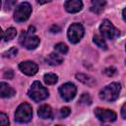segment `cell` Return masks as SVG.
<instances>
[{
    "mask_svg": "<svg viewBox=\"0 0 126 126\" xmlns=\"http://www.w3.org/2000/svg\"><path fill=\"white\" fill-rule=\"evenodd\" d=\"M19 69L27 76H33L37 73L38 66L32 61H24L19 64Z\"/></svg>",
    "mask_w": 126,
    "mask_h": 126,
    "instance_id": "10",
    "label": "cell"
},
{
    "mask_svg": "<svg viewBox=\"0 0 126 126\" xmlns=\"http://www.w3.org/2000/svg\"><path fill=\"white\" fill-rule=\"evenodd\" d=\"M84 33H85L84 27L81 24L74 23L69 27L67 32V36L71 43H78L84 36Z\"/></svg>",
    "mask_w": 126,
    "mask_h": 126,
    "instance_id": "7",
    "label": "cell"
},
{
    "mask_svg": "<svg viewBox=\"0 0 126 126\" xmlns=\"http://www.w3.org/2000/svg\"><path fill=\"white\" fill-rule=\"evenodd\" d=\"M76 78H77V80H79L80 82H82L83 84H85L89 87H93L95 85V80L90 75L79 73V74H76Z\"/></svg>",
    "mask_w": 126,
    "mask_h": 126,
    "instance_id": "15",
    "label": "cell"
},
{
    "mask_svg": "<svg viewBox=\"0 0 126 126\" xmlns=\"http://www.w3.org/2000/svg\"><path fill=\"white\" fill-rule=\"evenodd\" d=\"M17 54H18V49H17L16 47H11L8 51H6V52L3 54V56L6 57V58H13V57H15Z\"/></svg>",
    "mask_w": 126,
    "mask_h": 126,
    "instance_id": "22",
    "label": "cell"
},
{
    "mask_svg": "<svg viewBox=\"0 0 126 126\" xmlns=\"http://www.w3.org/2000/svg\"><path fill=\"white\" fill-rule=\"evenodd\" d=\"M91 3H92L91 11L95 14H99L103 10V8L106 4V1L105 0H91Z\"/></svg>",
    "mask_w": 126,
    "mask_h": 126,
    "instance_id": "16",
    "label": "cell"
},
{
    "mask_svg": "<svg viewBox=\"0 0 126 126\" xmlns=\"http://www.w3.org/2000/svg\"><path fill=\"white\" fill-rule=\"evenodd\" d=\"M70 113H71V109H70L69 107H67V106L62 107V108L60 109V112H59L61 118H66L67 116L70 115Z\"/></svg>",
    "mask_w": 126,
    "mask_h": 126,
    "instance_id": "23",
    "label": "cell"
},
{
    "mask_svg": "<svg viewBox=\"0 0 126 126\" xmlns=\"http://www.w3.org/2000/svg\"><path fill=\"white\" fill-rule=\"evenodd\" d=\"M16 94V91L7 83L1 82L0 83V96L4 98L12 97Z\"/></svg>",
    "mask_w": 126,
    "mask_h": 126,
    "instance_id": "12",
    "label": "cell"
},
{
    "mask_svg": "<svg viewBox=\"0 0 126 126\" xmlns=\"http://www.w3.org/2000/svg\"><path fill=\"white\" fill-rule=\"evenodd\" d=\"M58 91L60 96L65 101H70L75 97L77 93V88L73 83H65L59 87Z\"/></svg>",
    "mask_w": 126,
    "mask_h": 126,
    "instance_id": "8",
    "label": "cell"
},
{
    "mask_svg": "<svg viewBox=\"0 0 126 126\" xmlns=\"http://www.w3.org/2000/svg\"><path fill=\"white\" fill-rule=\"evenodd\" d=\"M45 62L50 66H57L63 62V57L58 53L52 52L47 55V57L45 58Z\"/></svg>",
    "mask_w": 126,
    "mask_h": 126,
    "instance_id": "14",
    "label": "cell"
},
{
    "mask_svg": "<svg viewBox=\"0 0 126 126\" xmlns=\"http://www.w3.org/2000/svg\"><path fill=\"white\" fill-rule=\"evenodd\" d=\"M37 114H38L39 118H41V119H51L53 116L52 109H51L50 105H48V104L40 105L37 110Z\"/></svg>",
    "mask_w": 126,
    "mask_h": 126,
    "instance_id": "13",
    "label": "cell"
},
{
    "mask_svg": "<svg viewBox=\"0 0 126 126\" xmlns=\"http://www.w3.org/2000/svg\"><path fill=\"white\" fill-rule=\"evenodd\" d=\"M43 80H44L46 85H54L58 81V76L54 73H47L44 75Z\"/></svg>",
    "mask_w": 126,
    "mask_h": 126,
    "instance_id": "18",
    "label": "cell"
},
{
    "mask_svg": "<svg viewBox=\"0 0 126 126\" xmlns=\"http://www.w3.org/2000/svg\"><path fill=\"white\" fill-rule=\"evenodd\" d=\"M54 49L57 52H59L60 54H66L68 52V46L65 43H63V42H59V43L55 44Z\"/></svg>",
    "mask_w": 126,
    "mask_h": 126,
    "instance_id": "20",
    "label": "cell"
},
{
    "mask_svg": "<svg viewBox=\"0 0 126 126\" xmlns=\"http://www.w3.org/2000/svg\"><path fill=\"white\" fill-rule=\"evenodd\" d=\"M28 95L30 98H32L33 101L35 102H39V101H42L44 100L45 98L48 97L49 95V93L47 91L46 88H44L40 82L38 81H34L31 88L29 89L28 91Z\"/></svg>",
    "mask_w": 126,
    "mask_h": 126,
    "instance_id": "2",
    "label": "cell"
},
{
    "mask_svg": "<svg viewBox=\"0 0 126 126\" xmlns=\"http://www.w3.org/2000/svg\"><path fill=\"white\" fill-rule=\"evenodd\" d=\"M99 32L103 37H105L109 40H113L120 35L119 30L116 29L112 25V23L108 20H103L101 22V24L99 26Z\"/></svg>",
    "mask_w": 126,
    "mask_h": 126,
    "instance_id": "4",
    "label": "cell"
},
{
    "mask_svg": "<svg viewBox=\"0 0 126 126\" xmlns=\"http://www.w3.org/2000/svg\"><path fill=\"white\" fill-rule=\"evenodd\" d=\"M1 4H2V2H1V0H0V8H1Z\"/></svg>",
    "mask_w": 126,
    "mask_h": 126,
    "instance_id": "32",
    "label": "cell"
},
{
    "mask_svg": "<svg viewBox=\"0 0 126 126\" xmlns=\"http://www.w3.org/2000/svg\"><path fill=\"white\" fill-rule=\"evenodd\" d=\"M15 5H16V0H6L4 7H5V10L10 11L15 7Z\"/></svg>",
    "mask_w": 126,
    "mask_h": 126,
    "instance_id": "24",
    "label": "cell"
},
{
    "mask_svg": "<svg viewBox=\"0 0 126 126\" xmlns=\"http://www.w3.org/2000/svg\"><path fill=\"white\" fill-rule=\"evenodd\" d=\"M93 41H94V43L95 45H97L99 48H101V49H103V50H106V49H107L106 42H105V40L103 39L102 36L95 34V35L94 36V38H93Z\"/></svg>",
    "mask_w": 126,
    "mask_h": 126,
    "instance_id": "19",
    "label": "cell"
},
{
    "mask_svg": "<svg viewBox=\"0 0 126 126\" xmlns=\"http://www.w3.org/2000/svg\"><path fill=\"white\" fill-rule=\"evenodd\" d=\"M64 8L68 13H78L83 8L82 0H66Z\"/></svg>",
    "mask_w": 126,
    "mask_h": 126,
    "instance_id": "11",
    "label": "cell"
},
{
    "mask_svg": "<svg viewBox=\"0 0 126 126\" xmlns=\"http://www.w3.org/2000/svg\"><path fill=\"white\" fill-rule=\"evenodd\" d=\"M51 0H36V2L38 3V4H40V5H42V4H45V3H48V2H50Z\"/></svg>",
    "mask_w": 126,
    "mask_h": 126,
    "instance_id": "30",
    "label": "cell"
},
{
    "mask_svg": "<svg viewBox=\"0 0 126 126\" xmlns=\"http://www.w3.org/2000/svg\"><path fill=\"white\" fill-rule=\"evenodd\" d=\"M9 119H8V116L3 113V112H0V125H9Z\"/></svg>",
    "mask_w": 126,
    "mask_h": 126,
    "instance_id": "25",
    "label": "cell"
},
{
    "mask_svg": "<svg viewBox=\"0 0 126 126\" xmlns=\"http://www.w3.org/2000/svg\"><path fill=\"white\" fill-rule=\"evenodd\" d=\"M32 106L27 102L21 103L15 111V121H17L18 123H28L32 120Z\"/></svg>",
    "mask_w": 126,
    "mask_h": 126,
    "instance_id": "3",
    "label": "cell"
},
{
    "mask_svg": "<svg viewBox=\"0 0 126 126\" xmlns=\"http://www.w3.org/2000/svg\"><path fill=\"white\" fill-rule=\"evenodd\" d=\"M13 77H14V72L11 69L5 71V73H4V78L5 79H13Z\"/></svg>",
    "mask_w": 126,
    "mask_h": 126,
    "instance_id": "27",
    "label": "cell"
},
{
    "mask_svg": "<svg viewBox=\"0 0 126 126\" xmlns=\"http://www.w3.org/2000/svg\"><path fill=\"white\" fill-rule=\"evenodd\" d=\"M19 42L25 48H27L29 50H32V49H35L38 46V44L40 42V39L36 35L29 33L28 32H22V33L20 35V38H19Z\"/></svg>",
    "mask_w": 126,
    "mask_h": 126,
    "instance_id": "6",
    "label": "cell"
},
{
    "mask_svg": "<svg viewBox=\"0 0 126 126\" xmlns=\"http://www.w3.org/2000/svg\"><path fill=\"white\" fill-rule=\"evenodd\" d=\"M125 108H126V103H124L121 107V116H122L123 119H126V113H125L126 110H125Z\"/></svg>",
    "mask_w": 126,
    "mask_h": 126,
    "instance_id": "29",
    "label": "cell"
},
{
    "mask_svg": "<svg viewBox=\"0 0 126 126\" xmlns=\"http://www.w3.org/2000/svg\"><path fill=\"white\" fill-rule=\"evenodd\" d=\"M103 73H104L106 76H108V77H112V76L116 73V69H115L114 67H107V68H105V69L103 70Z\"/></svg>",
    "mask_w": 126,
    "mask_h": 126,
    "instance_id": "26",
    "label": "cell"
},
{
    "mask_svg": "<svg viewBox=\"0 0 126 126\" xmlns=\"http://www.w3.org/2000/svg\"><path fill=\"white\" fill-rule=\"evenodd\" d=\"M51 32H60V28L57 26V25H53L51 28H50V30H49Z\"/></svg>",
    "mask_w": 126,
    "mask_h": 126,
    "instance_id": "28",
    "label": "cell"
},
{
    "mask_svg": "<svg viewBox=\"0 0 126 126\" xmlns=\"http://www.w3.org/2000/svg\"><path fill=\"white\" fill-rule=\"evenodd\" d=\"M94 115L99 121L102 122H113L117 118V114L113 110L102 107H96L94 109Z\"/></svg>",
    "mask_w": 126,
    "mask_h": 126,
    "instance_id": "9",
    "label": "cell"
},
{
    "mask_svg": "<svg viewBox=\"0 0 126 126\" xmlns=\"http://www.w3.org/2000/svg\"><path fill=\"white\" fill-rule=\"evenodd\" d=\"M79 103L80 104H85V105H90L92 103V97L89 94H83L79 99Z\"/></svg>",
    "mask_w": 126,
    "mask_h": 126,
    "instance_id": "21",
    "label": "cell"
},
{
    "mask_svg": "<svg viewBox=\"0 0 126 126\" xmlns=\"http://www.w3.org/2000/svg\"><path fill=\"white\" fill-rule=\"evenodd\" d=\"M32 13V6L28 2H23L16 7L14 12V20L17 23H23L27 21Z\"/></svg>",
    "mask_w": 126,
    "mask_h": 126,
    "instance_id": "5",
    "label": "cell"
},
{
    "mask_svg": "<svg viewBox=\"0 0 126 126\" xmlns=\"http://www.w3.org/2000/svg\"><path fill=\"white\" fill-rule=\"evenodd\" d=\"M2 37H3V32H2V29L0 28V40H1Z\"/></svg>",
    "mask_w": 126,
    "mask_h": 126,
    "instance_id": "31",
    "label": "cell"
},
{
    "mask_svg": "<svg viewBox=\"0 0 126 126\" xmlns=\"http://www.w3.org/2000/svg\"><path fill=\"white\" fill-rule=\"evenodd\" d=\"M16 35H17V31H16V29L13 28V27L8 28V29L6 30V32L3 33V37H4V40H5V41L12 40Z\"/></svg>",
    "mask_w": 126,
    "mask_h": 126,
    "instance_id": "17",
    "label": "cell"
},
{
    "mask_svg": "<svg viewBox=\"0 0 126 126\" xmlns=\"http://www.w3.org/2000/svg\"><path fill=\"white\" fill-rule=\"evenodd\" d=\"M120 91H121V85L119 83L113 82V83L107 85L106 87H104L102 90H100L98 96L103 101L111 102L118 98Z\"/></svg>",
    "mask_w": 126,
    "mask_h": 126,
    "instance_id": "1",
    "label": "cell"
}]
</instances>
